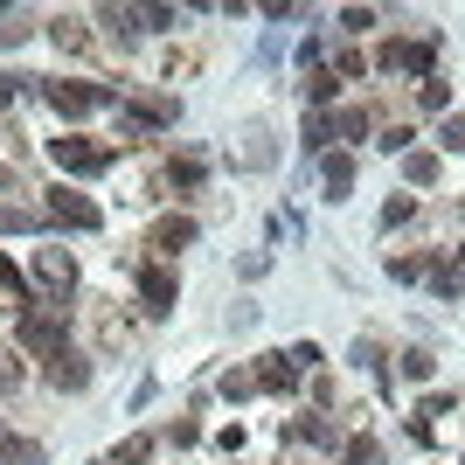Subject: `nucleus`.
Segmentation results:
<instances>
[{"label": "nucleus", "mask_w": 465, "mask_h": 465, "mask_svg": "<svg viewBox=\"0 0 465 465\" xmlns=\"http://www.w3.org/2000/svg\"><path fill=\"white\" fill-rule=\"evenodd\" d=\"M112 91H97V84H49V104L56 112H97Z\"/></svg>", "instance_id": "f257e3e1"}, {"label": "nucleus", "mask_w": 465, "mask_h": 465, "mask_svg": "<svg viewBox=\"0 0 465 465\" xmlns=\"http://www.w3.org/2000/svg\"><path fill=\"white\" fill-rule=\"evenodd\" d=\"M104 146H84V139H56V167H77V174H97L104 167Z\"/></svg>", "instance_id": "f03ea898"}, {"label": "nucleus", "mask_w": 465, "mask_h": 465, "mask_svg": "<svg viewBox=\"0 0 465 465\" xmlns=\"http://www.w3.org/2000/svg\"><path fill=\"white\" fill-rule=\"evenodd\" d=\"M49 209H56V223H77V230H97V209H91V202H77V194H63V188H56V202H49Z\"/></svg>", "instance_id": "7ed1b4c3"}, {"label": "nucleus", "mask_w": 465, "mask_h": 465, "mask_svg": "<svg viewBox=\"0 0 465 465\" xmlns=\"http://www.w3.org/2000/svg\"><path fill=\"white\" fill-rule=\"evenodd\" d=\"M139 292H146V306H153V312L174 306V278H167V272H146V278H139Z\"/></svg>", "instance_id": "20e7f679"}, {"label": "nucleus", "mask_w": 465, "mask_h": 465, "mask_svg": "<svg viewBox=\"0 0 465 465\" xmlns=\"http://www.w3.org/2000/svg\"><path fill=\"white\" fill-rule=\"evenodd\" d=\"M49 382L56 389H84V361L77 354H56V361H49Z\"/></svg>", "instance_id": "39448f33"}, {"label": "nucleus", "mask_w": 465, "mask_h": 465, "mask_svg": "<svg viewBox=\"0 0 465 465\" xmlns=\"http://www.w3.org/2000/svg\"><path fill=\"white\" fill-rule=\"evenodd\" d=\"M0 465H42V451L28 438H0Z\"/></svg>", "instance_id": "423d86ee"}, {"label": "nucleus", "mask_w": 465, "mask_h": 465, "mask_svg": "<svg viewBox=\"0 0 465 465\" xmlns=\"http://www.w3.org/2000/svg\"><path fill=\"white\" fill-rule=\"evenodd\" d=\"M42 278H49V285H70V278H77V264H70L63 251H49V257H42Z\"/></svg>", "instance_id": "0eeeda50"}, {"label": "nucleus", "mask_w": 465, "mask_h": 465, "mask_svg": "<svg viewBox=\"0 0 465 465\" xmlns=\"http://www.w3.org/2000/svg\"><path fill=\"white\" fill-rule=\"evenodd\" d=\"M194 236V223H160L153 230V251H174V243H188Z\"/></svg>", "instance_id": "6e6552de"}, {"label": "nucleus", "mask_w": 465, "mask_h": 465, "mask_svg": "<svg viewBox=\"0 0 465 465\" xmlns=\"http://www.w3.org/2000/svg\"><path fill=\"white\" fill-rule=\"evenodd\" d=\"M21 333H28L35 348H49V341H56V320H28V327H21Z\"/></svg>", "instance_id": "1a4fd4ad"}]
</instances>
